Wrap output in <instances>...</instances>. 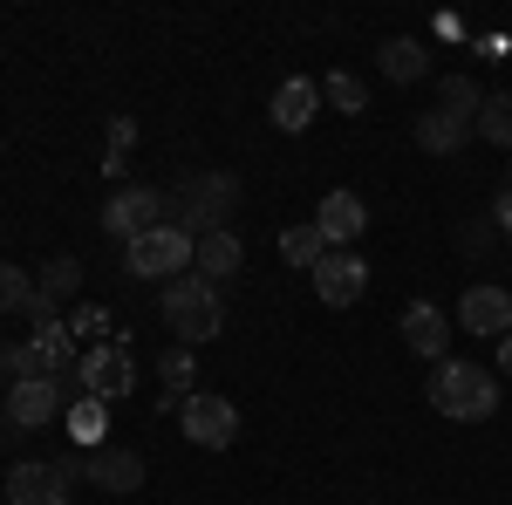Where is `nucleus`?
Segmentation results:
<instances>
[{"instance_id": "obj_6", "label": "nucleus", "mask_w": 512, "mask_h": 505, "mask_svg": "<svg viewBox=\"0 0 512 505\" xmlns=\"http://www.w3.org/2000/svg\"><path fill=\"white\" fill-rule=\"evenodd\" d=\"M76 335H69V321H55V328H35L28 342H14L7 349V376L14 383H35V376H76Z\"/></svg>"}, {"instance_id": "obj_32", "label": "nucleus", "mask_w": 512, "mask_h": 505, "mask_svg": "<svg viewBox=\"0 0 512 505\" xmlns=\"http://www.w3.org/2000/svg\"><path fill=\"white\" fill-rule=\"evenodd\" d=\"M499 376H512V335L499 342Z\"/></svg>"}, {"instance_id": "obj_9", "label": "nucleus", "mask_w": 512, "mask_h": 505, "mask_svg": "<svg viewBox=\"0 0 512 505\" xmlns=\"http://www.w3.org/2000/svg\"><path fill=\"white\" fill-rule=\"evenodd\" d=\"M69 383L76 376H35V383H7V424L14 430H48L62 410H69Z\"/></svg>"}, {"instance_id": "obj_34", "label": "nucleus", "mask_w": 512, "mask_h": 505, "mask_svg": "<svg viewBox=\"0 0 512 505\" xmlns=\"http://www.w3.org/2000/svg\"><path fill=\"white\" fill-rule=\"evenodd\" d=\"M0 383H7V349H0Z\"/></svg>"}, {"instance_id": "obj_30", "label": "nucleus", "mask_w": 512, "mask_h": 505, "mask_svg": "<svg viewBox=\"0 0 512 505\" xmlns=\"http://www.w3.org/2000/svg\"><path fill=\"white\" fill-rule=\"evenodd\" d=\"M110 328V308H76V321H69V335H103Z\"/></svg>"}, {"instance_id": "obj_1", "label": "nucleus", "mask_w": 512, "mask_h": 505, "mask_svg": "<svg viewBox=\"0 0 512 505\" xmlns=\"http://www.w3.org/2000/svg\"><path fill=\"white\" fill-rule=\"evenodd\" d=\"M233 212H239V178H233V171H219V164L185 171V178L171 185V226H185L192 239L233 233V226H226Z\"/></svg>"}, {"instance_id": "obj_18", "label": "nucleus", "mask_w": 512, "mask_h": 505, "mask_svg": "<svg viewBox=\"0 0 512 505\" xmlns=\"http://www.w3.org/2000/svg\"><path fill=\"white\" fill-rule=\"evenodd\" d=\"M410 137H417V151H431V157H458L465 144H472V117H458V110H444V103H437V110L417 117Z\"/></svg>"}, {"instance_id": "obj_8", "label": "nucleus", "mask_w": 512, "mask_h": 505, "mask_svg": "<svg viewBox=\"0 0 512 505\" xmlns=\"http://www.w3.org/2000/svg\"><path fill=\"white\" fill-rule=\"evenodd\" d=\"M178 430L192 437L198 451H226V444H239V403L219 396V389H192L178 403Z\"/></svg>"}, {"instance_id": "obj_10", "label": "nucleus", "mask_w": 512, "mask_h": 505, "mask_svg": "<svg viewBox=\"0 0 512 505\" xmlns=\"http://www.w3.org/2000/svg\"><path fill=\"white\" fill-rule=\"evenodd\" d=\"M458 328L478 335V342H506V335H512V294L499 287V280L465 287V301H458Z\"/></svg>"}, {"instance_id": "obj_26", "label": "nucleus", "mask_w": 512, "mask_h": 505, "mask_svg": "<svg viewBox=\"0 0 512 505\" xmlns=\"http://www.w3.org/2000/svg\"><path fill=\"white\" fill-rule=\"evenodd\" d=\"M35 273H21L14 260H0V314H28L35 308Z\"/></svg>"}, {"instance_id": "obj_23", "label": "nucleus", "mask_w": 512, "mask_h": 505, "mask_svg": "<svg viewBox=\"0 0 512 505\" xmlns=\"http://www.w3.org/2000/svg\"><path fill=\"white\" fill-rule=\"evenodd\" d=\"M35 287H41V301H55V308H62V301H76V294H82V260H69V253H62V260H48V267L35 273Z\"/></svg>"}, {"instance_id": "obj_31", "label": "nucleus", "mask_w": 512, "mask_h": 505, "mask_svg": "<svg viewBox=\"0 0 512 505\" xmlns=\"http://www.w3.org/2000/svg\"><path fill=\"white\" fill-rule=\"evenodd\" d=\"M492 226H499V239H512V192L492 198Z\"/></svg>"}, {"instance_id": "obj_35", "label": "nucleus", "mask_w": 512, "mask_h": 505, "mask_svg": "<svg viewBox=\"0 0 512 505\" xmlns=\"http://www.w3.org/2000/svg\"><path fill=\"white\" fill-rule=\"evenodd\" d=\"M0 424H7V417H0Z\"/></svg>"}, {"instance_id": "obj_16", "label": "nucleus", "mask_w": 512, "mask_h": 505, "mask_svg": "<svg viewBox=\"0 0 512 505\" xmlns=\"http://www.w3.org/2000/svg\"><path fill=\"white\" fill-rule=\"evenodd\" d=\"M239 267H246V246H239L233 233H205V239H198L192 273L205 280V287H219V294H226V287L239 280Z\"/></svg>"}, {"instance_id": "obj_28", "label": "nucleus", "mask_w": 512, "mask_h": 505, "mask_svg": "<svg viewBox=\"0 0 512 505\" xmlns=\"http://www.w3.org/2000/svg\"><path fill=\"white\" fill-rule=\"evenodd\" d=\"M492 246H499L492 212H485V219H458V253H465V260H492Z\"/></svg>"}, {"instance_id": "obj_17", "label": "nucleus", "mask_w": 512, "mask_h": 505, "mask_svg": "<svg viewBox=\"0 0 512 505\" xmlns=\"http://www.w3.org/2000/svg\"><path fill=\"white\" fill-rule=\"evenodd\" d=\"M315 226H321V239H328V246H355V239L369 233V205H362L355 192H328L315 205Z\"/></svg>"}, {"instance_id": "obj_24", "label": "nucleus", "mask_w": 512, "mask_h": 505, "mask_svg": "<svg viewBox=\"0 0 512 505\" xmlns=\"http://www.w3.org/2000/svg\"><path fill=\"white\" fill-rule=\"evenodd\" d=\"M472 137H485V144H499V151H512V89H499V96H485V110H478Z\"/></svg>"}, {"instance_id": "obj_2", "label": "nucleus", "mask_w": 512, "mask_h": 505, "mask_svg": "<svg viewBox=\"0 0 512 505\" xmlns=\"http://www.w3.org/2000/svg\"><path fill=\"white\" fill-rule=\"evenodd\" d=\"M431 410L437 417H451V424H485L492 410H499V376L485 369V362H437L431 369Z\"/></svg>"}, {"instance_id": "obj_27", "label": "nucleus", "mask_w": 512, "mask_h": 505, "mask_svg": "<svg viewBox=\"0 0 512 505\" xmlns=\"http://www.w3.org/2000/svg\"><path fill=\"white\" fill-rule=\"evenodd\" d=\"M437 103H444V110H458V117H472V123H478V110H485V89H478L472 76H444V82H437Z\"/></svg>"}, {"instance_id": "obj_13", "label": "nucleus", "mask_w": 512, "mask_h": 505, "mask_svg": "<svg viewBox=\"0 0 512 505\" xmlns=\"http://www.w3.org/2000/svg\"><path fill=\"white\" fill-rule=\"evenodd\" d=\"M396 328H403V349H410V355H424L431 369L444 362V355H451V314L437 308V301H410Z\"/></svg>"}, {"instance_id": "obj_15", "label": "nucleus", "mask_w": 512, "mask_h": 505, "mask_svg": "<svg viewBox=\"0 0 512 505\" xmlns=\"http://www.w3.org/2000/svg\"><path fill=\"white\" fill-rule=\"evenodd\" d=\"M321 110H328V103H321V82H315V76H287V82L274 89V103H267L274 130H308Z\"/></svg>"}, {"instance_id": "obj_22", "label": "nucleus", "mask_w": 512, "mask_h": 505, "mask_svg": "<svg viewBox=\"0 0 512 505\" xmlns=\"http://www.w3.org/2000/svg\"><path fill=\"white\" fill-rule=\"evenodd\" d=\"M321 103L342 110V117H362V110H369V89H362V76H349V69H328V76H321Z\"/></svg>"}, {"instance_id": "obj_11", "label": "nucleus", "mask_w": 512, "mask_h": 505, "mask_svg": "<svg viewBox=\"0 0 512 505\" xmlns=\"http://www.w3.org/2000/svg\"><path fill=\"white\" fill-rule=\"evenodd\" d=\"M315 294L328 301V308H355V301L369 294V260H362L355 246H335V253L315 267Z\"/></svg>"}, {"instance_id": "obj_36", "label": "nucleus", "mask_w": 512, "mask_h": 505, "mask_svg": "<svg viewBox=\"0 0 512 505\" xmlns=\"http://www.w3.org/2000/svg\"><path fill=\"white\" fill-rule=\"evenodd\" d=\"M506 192H512V185H506Z\"/></svg>"}, {"instance_id": "obj_12", "label": "nucleus", "mask_w": 512, "mask_h": 505, "mask_svg": "<svg viewBox=\"0 0 512 505\" xmlns=\"http://www.w3.org/2000/svg\"><path fill=\"white\" fill-rule=\"evenodd\" d=\"M82 478H89L96 492H110V499H130V492H144V458H137L130 444H103V451L82 458Z\"/></svg>"}, {"instance_id": "obj_4", "label": "nucleus", "mask_w": 512, "mask_h": 505, "mask_svg": "<svg viewBox=\"0 0 512 505\" xmlns=\"http://www.w3.org/2000/svg\"><path fill=\"white\" fill-rule=\"evenodd\" d=\"M192 253H198V239L185 233V226H158V233H144V239H130L123 246V273L130 280H185L192 273Z\"/></svg>"}, {"instance_id": "obj_33", "label": "nucleus", "mask_w": 512, "mask_h": 505, "mask_svg": "<svg viewBox=\"0 0 512 505\" xmlns=\"http://www.w3.org/2000/svg\"><path fill=\"white\" fill-rule=\"evenodd\" d=\"M0 505H7V471H0Z\"/></svg>"}, {"instance_id": "obj_25", "label": "nucleus", "mask_w": 512, "mask_h": 505, "mask_svg": "<svg viewBox=\"0 0 512 505\" xmlns=\"http://www.w3.org/2000/svg\"><path fill=\"white\" fill-rule=\"evenodd\" d=\"M158 376L171 383V403H185V396H192L185 383H198V349H185V342H171V349L158 355Z\"/></svg>"}, {"instance_id": "obj_14", "label": "nucleus", "mask_w": 512, "mask_h": 505, "mask_svg": "<svg viewBox=\"0 0 512 505\" xmlns=\"http://www.w3.org/2000/svg\"><path fill=\"white\" fill-rule=\"evenodd\" d=\"M7 505H69V478H62V465L21 458V465L7 471Z\"/></svg>"}, {"instance_id": "obj_3", "label": "nucleus", "mask_w": 512, "mask_h": 505, "mask_svg": "<svg viewBox=\"0 0 512 505\" xmlns=\"http://www.w3.org/2000/svg\"><path fill=\"white\" fill-rule=\"evenodd\" d=\"M158 314H164V328H171L185 349L212 342V335H226V294H219V287H205L198 273H185V280H171V287H164Z\"/></svg>"}, {"instance_id": "obj_19", "label": "nucleus", "mask_w": 512, "mask_h": 505, "mask_svg": "<svg viewBox=\"0 0 512 505\" xmlns=\"http://www.w3.org/2000/svg\"><path fill=\"white\" fill-rule=\"evenodd\" d=\"M376 69H383L390 82H424L431 76V48H424L417 35H390L383 48H376Z\"/></svg>"}, {"instance_id": "obj_21", "label": "nucleus", "mask_w": 512, "mask_h": 505, "mask_svg": "<svg viewBox=\"0 0 512 505\" xmlns=\"http://www.w3.org/2000/svg\"><path fill=\"white\" fill-rule=\"evenodd\" d=\"M328 253H335V246L321 239L315 219H308V226H287V233H280V260H287L294 273H315L321 260H328Z\"/></svg>"}, {"instance_id": "obj_5", "label": "nucleus", "mask_w": 512, "mask_h": 505, "mask_svg": "<svg viewBox=\"0 0 512 505\" xmlns=\"http://www.w3.org/2000/svg\"><path fill=\"white\" fill-rule=\"evenodd\" d=\"M158 226H171V192H158V185H117V192L103 198V233L117 239V246L158 233Z\"/></svg>"}, {"instance_id": "obj_20", "label": "nucleus", "mask_w": 512, "mask_h": 505, "mask_svg": "<svg viewBox=\"0 0 512 505\" xmlns=\"http://www.w3.org/2000/svg\"><path fill=\"white\" fill-rule=\"evenodd\" d=\"M62 424L76 437L82 451H103V437H110V403H96V396H76L69 410H62Z\"/></svg>"}, {"instance_id": "obj_29", "label": "nucleus", "mask_w": 512, "mask_h": 505, "mask_svg": "<svg viewBox=\"0 0 512 505\" xmlns=\"http://www.w3.org/2000/svg\"><path fill=\"white\" fill-rule=\"evenodd\" d=\"M137 151V123L130 117H117L110 123V151H103V171H110V178H123V157Z\"/></svg>"}, {"instance_id": "obj_7", "label": "nucleus", "mask_w": 512, "mask_h": 505, "mask_svg": "<svg viewBox=\"0 0 512 505\" xmlns=\"http://www.w3.org/2000/svg\"><path fill=\"white\" fill-rule=\"evenodd\" d=\"M130 389H137V355H130V342H96V349H82V362H76V396L123 403Z\"/></svg>"}]
</instances>
